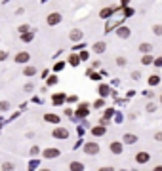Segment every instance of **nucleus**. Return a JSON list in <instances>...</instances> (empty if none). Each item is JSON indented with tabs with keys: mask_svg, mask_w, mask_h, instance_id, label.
<instances>
[{
	"mask_svg": "<svg viewBox=\"0 0 162 171\" xmlns=\"http://www.w3.org/2000/svg\"><path fill=\"white\" fill-rule=\"evenodd\" d=\"M82 150H84V154H88V156H97V154L101 152V146L97 145L95 141H90V142H86V145H84Z\"/></svg>",
	"mask_w": 162,
	"mask_h": 171,
	"instance_id": "nucleus-1",
	"label": "nucleus"
},
{
	"mask_svg": "<svg viewBox=\"0 0 162 171\" xmlns=\"http://www.w3.org/2000/svg\"><path fill=\"white\" fill-rule=\"evenodd\" d=\"M52 137H55V139H69V129L67 127H55V129L52 131Z\"/></svg>",
	"mask_w": 162,
	"mask_h": 171,
	"instance_id": "nucleus-2",
	"label": "nucleus"
},
{
	"mask_svg": "<svg viewBox=\"0 0 162 171\" xmlns=\"http://www.w3.org/2000/svg\"><path fill=\"white\" fill-rule=\"evenodd\" d=\"M61 19H63L61 13H59V12H53V13H50V15H48L46 23L50 25V27H53V25H59V23H61Z\"/></svg>",
	"mask_w": 162,
	"mask_h": 171,
	"instance_id": "nucleus-3",
	"label": "nucleus"
},
{
	"mask_svg": "<svg viewBox=\"0 0 162 171\" xmlns=\"http://www.w3.org/2000/svg\"><path fill=\"white\" fill-rule=\"evenodd\" d=\"M42 154H44L46 160H53V158H59V156H61V150H59V148H46Z\"/></svg>",
	"mask_w": 162,
	"mask_h": 171,
	"instance_id": "nucleus-4",
	"label": "nucleus"
},
{
	"mask_svg": "<svg viewBox=\"0 0 162 171\" xmlns=\"http://www.w3.org/2000/svg\"><path fill=\"white\" fill-rule=\"evenodd\" d=\"M136 162H137V163H141V166H143V163H149V162H151V154L147 152V150L137 152V154H136Z\"/></svg>",
	"mask_w": 162,
	"mask_h": 171,
	"instance_id": "nucleus-5",
	"label": "nucleus"
},
{
	"mask_svg": "<svg viewBox=\"0 0 162 171\" xmlns=\"http://www.w3.org/2000/svg\"><path fill=\"white\" fill-rule=\"evenodd\" d=\"M88 114H90V105H86V103H80V105H78V109H76V116L86 118Z\"/></svg>",
	"mask_w": 162,
	"mask_h": 171,
	"instance_id": "nucleus-6",
	"label": "nucleus"
},
{
	"mask_svg": "<svg viewBox=\"0 0 162 171\" xmlns=\"http://www.w3.org/2000/svg\"><path fill=\"white\" fill-rule=\"evenodd\" d=\"M69 38H71L73 42H80L84 38V32L80 31V29H73V31L69 32Z\"/></svg>",
	"mask_w": 162,
	"mask_h": 171,
	"instance_id": "nucleus-7",
	"label": "nucleus"
},
{
	"mask_svg": "<svg viewBox=\"0 0 162 171\" xmlns=\"http://www.w3.org/2000/svg\"><path fill=\"white\" fill-rule=\"evenodd\" d=\"M109 148H111V152L116 154V156L122 154V142H120V141H112L111 145H109Z\"/></svg>",
	"mask_w": 162,
	"mask_h": 171,
	"instance_id": "nucleus-8",
	"label": "nucleus"
},
{
	"mask_svg": "<svg viewBox=\"0 0 162 171\" xmlns=\"http://www.w3.org/2000/svg\"><path fill=\"white\" fill-rule=\"evenodd\" d=\"M69 171H86V166H84L82 162H71L69 163Z\"/></svg>",
	"mask_w": 162,
	"mask_h": 171,
	"instance_id": "nucleus-9",
	"label": "nucleus"
},
{
	"mask_svg": "<svg viewBox=\"0 0 162 171\" xmlns=\"http://www.w3.org/2000/svg\"><path fill=\"white\" fill-rule=\"evenodd\" d=\"M122 141H124V145H136L139 139H137V135H133V133H126L122 137Z\"/></svg>",
	"mask_w": 162,
	"mask_h": 171,
	"instance_id": "nucleus-10",
	"label": "nucleus"
},
{
	"mask_svg": "<svg viewBox=\"0 0 162 171\" xmlns=\"http://www.w3.org/2000/svg\"><path fill=\"white\" fill-rule=\"evenodd\" d=\"M27 61H29V53H27V52H19L16 55V63H17V65H23V63H27Z\"/></svg>",
	"mask_w": 162,
	"mask_h": 171,
	"instance_id": "nucleus-11",
	"label": "nucleus"
},
{
	"mask_svg": "<svg viewBox=\"0 0 162 171\" xmlns=\"http://www.w3.org/2000/svg\"><path fill=\"white\" fill-rule=\"evenodd\" d=\"M65 93H55L53 97H52V103L53 105H63V103H65Z\"/></svg>",
	"mask_w": 162,
	"mask_h": 171,
	"instance_id": "nucleus-12",
	"label": "nucleus"
},
{
	"mask_svg": "<svg viewBox=\"0 0 162 171\" xmlns=\"http://www.w3.org/2000/svg\"><path fill=\"white\" fill-rule=\"evenodd\" d=\"M151 49H153V46L149 44V42H143V44H139V52H141L143 55H145V53H151Z\"/></svg>",
	"mask_w": 162,
	"mask_h": 171,
	"instance_id": "nucleus-13",
	"label": "nucleus"
},
{
	"mask_svg": "<svg viewBox=\"0 0 162 171\" xmlns=\"http://www.w3.org/2000/svg\"><path fill=\"white\" fill-rule=\"evenodd\" d=\"M105 48H107V44H105V42H95V44H94V52H95V53H103Z\"/></svg>",
	"mask_w": 162,
	"mask_h": 171,
	"instance_id": "nucleus-14",
	"label": "nucleus"
},
{
	"mask_svg": "<svg viewBox=\"0 0 162 171\" xmlns=\"http://www.w3.org/2000/svg\"><path fill=\"white\" fill-rule=\"evenodd\" d=\"M105 131H107V129H105V126H95L94 129H91V133H94L95 137H101V135H105Z\"/></svg>",
	"mask_w": 162,
	"mask_h": 171,
	"instance_id": "nucleus-15",
	"label": "nucleus"
},
{
	"mask_svg": "<svg viewBox=\"0 0 162 171\" xmlns=\"http://www.w3.org/2000/svg\"><path fill=\"white\" fill-rule=\"evenodd\" d=\"M44 120L50 122V124H59V116H57V114H46Z\"/></svg>",
	"mask_w": 162,
	"mask_h": 171,
	"instance_id": "nucleus-16",
	"label": "nucleus"
},
{
	"mask_svg": "<svg viewBox=\"0 0 162 171\" xmlns=\"http://www.w3.org/2000/svg\"><path fill=\"white\" fill-rule=\"evenodd\" d=\"M116 34H118L120 38H128V36H130V29H128V27H122V29H118V31H116Z\"/></svg>",
	"mask_w": 162,
	"mask_h": 171,
	"instance_id": "nucleus-17",
	"label": "nucleus"
},
{
	"mask_svg": "<svg viewBox=\"0 0 162 171\" xmlns=\"http://www.w3.org/2000/svg\"><path fill=\"white\" fill-rule=\"evenodd\" d=\"M147 82H149V86H158V84H160V76H158V74H151Z\"/></svg>",
	"mask_w": 162,
	"mask_h": 171,
	"instance_id": "nucleus-18",
	"label": "nucleus"
},
{
	"mask_svg": "<svg viewBox=\"0 0 162 171\" xmlns=\"http://www.w3.org/2000/svg\"><path fill=\"white\" fill-rule=\"evenodd\" d=\"M151 63H154V59H153L149 53H145V55L141 57V65H151Z\"/></svg>",
	"mask_w": 162,
	"mask_h": 171,
	"instance_id": "nucleus-19",
	"label": "nucleus"
},
{
	"mask_svg": "<svg viewBox=\"0 0 162 171\" xmlns=\"http://www.w3.org/2000/svg\"><path fill=\"white\" fill-rule=\"evenodd\" d=\"M69 63H71L73 67H78V63H80V55H71V57H69Z\"/></svg>",
	"mask_w": 162,
	"mask_h": 171,
	"instance_id": "nucleus-20",
	"label": "nucleus"
},
{
	"mask_svg": "<svg viewBox=\"0 0 162 171\" xmlns=\"http://www.w3.org/2000/svg\"><path fill=\"white\" fill-rule=\"evenodd\" d=\"M13 169H16V166H13L12 162H4L2 163V171H13Z\"/></svg>",
	"mask_w": 162,
	"mask_h": 171,
	"instance_id": "nucleus-21",
	"label": "nucleus"
},
{
	"mask_svg": "<svg viewBox=\"0 0 162 171\" xmlns=\"http://www.w3.org/2000/svg\"><path fill=\"white\" fill-rule=\"evenodd\" d=\"M153 34L154 36H162V25H153Z\"/></svg>",
	"mask_w": 162,
	"mask_h": 171,
	"instance_id": "nucleus-22",
	"label": "nucleus"
},
{
	"mask_svg": "<svg viewBox=\"0 0 162 171\" xmlns=\"http://www.w3.org/2000/svg\"><path fill=\"white\" fill-rule=\"evenodd\" d=\"M23 72H25V76H33L34 72H36V67H25Z\"/></svg>",
	"mask_w": 162,
	"mask_h": 171,
	"instance_id": "nucleus-23",
	"label": "nucleus"
},
{
	"mask_svg": "<svg viewBox=\"0 0 162 171\" xmlns=\"http://www.w3.org/2000/svg\"><path fill=\"white\" fill-rule=\"evenodd\" d=\"M10 110V103L8 101H0V112H6Z\"/></svg>",
	"mask_w": 162,
	"mask_h": 171,
	"instance_id": "nucleus-24",
	"label": "nucleus"
},
{
	"mask_svg": "<svg viewBox=\"0 0 162 171\" xmlns=\"http://www.w3.org/2000/svg\"><path fill=\"white\" fill-rule=\"evenodd\" d=\"M97 93L107 95V93H109V88H107V86H99V88H97Z\"/></svg>",
	"mask_w": 162,
	"mask_h": 171,
	"instance_id": "nucleus-25",
	"label": "nucleus"
},
{
	"mask_svg": "<svg viewBox=\"0 0 162 171\" xmlns=\"http://www.w3.org/2000/svg\"><path fill=\"white\" fill-rule=\"evenodd\" d=\"M29 154H31V156H38V154H40V148H38V146H33L31 150H29Z\"/></svg>",
	"mask_w": 162,
	"mask_h": 171,
	"instance_id": "nucleus-26",
	"label": "nucleus"
},
{
	"mask_svg": "<svg viewBox=\"0 0 162 171\" xmlns=\"http://www.w3.org/2000/svg\"><path fill=\"white\" fill-rule=\"evenodd\" d=\"M116 65L118 67H126V59H124V57H118V59H116Z\"/></svg>",
	"mask_w": 162,
	"mask_h": 171,
	"instance_id": "nucleus-27",
	"label": "nucleus"
},
{
	"mask_svg": "<svg viewBox=\"0 0 162 171\" xmlns=\"http://www.w3.org/2000/svg\"><path fill=\"white\" fill-rule=\"evenodd\" d=\"M52 84H57V76H50V78H48V86H52Z\"/></svg>",
	"mask_w": 162,
	"mask_h": 171,
	"instance_id": "nucleus-28",
	"label": "nucleus"
},
{
	"mask_svg": "<svg viewBox=\"0 0 162 171\" xmlns=\"http://www.w3.org/2000/svg\"><path fill=\"white\" fill-rule=\"evenodd\" d=\"M103 105H105V101H103V99H97V101L94 103V106H95V109H101Z\"/></svg>",
	"mask_w": 162,
	"mask_h": 171,
	"instance_id": "nucleus-29",
	"label": "nucleus"
},
{
	"mask_svg": "<svg viewBox=\"0 0 162 171\" xmlns=\"http://www.w3.org/2000/svg\"><path fill=\"white\" fill-rule=\"evenodd\" d=\"M111 13H112V10H111V8H107V10H103V12H101V17H109Z\"/></svg>",
	"mask_w": 162,
	"mask_h": 171,
	"instance_id": "nucleus-30",
	"label": "nucleus"
},
{
	"mask_svg": "<svg viewBox=\"0 0 162 171\" xmlns=\"http://www.w3.org/2000/svg\"><path fill=\"white\" fill-rule=\"evenodd\" d=\"M8 59V52H4V49H0V61Z\"/></svg>",
	"mask_w": 162,
	"mask_h": 171,
	"instance_id": "nucleus-31",
	"label": "nucleus"
},
{
	"mask_svg": "<svg viewBox=\"0 0 162 171\" xmlns=\"http://www.w3.org/2000/svg\"><path fill=\"white\" fill-rule=\"evenodd\" d=\"M154 141L162 142V131H157V133H154Z\"/></svg>",
	"mask_w": 162,
	"mask_h": 171,
	"instance_id": "nucleus-32",
	"label": "nucleus"
},
{
	"mask_svg": "<svg viewBox=\"0 0 162 171\" xmlns=\"http://www.w3.org/2000/svg\"><path fill=\"white\" fill-rule=\"evenodd\" d=\"M19 32H21V34H23V32H29V27H27V25H21V27H19Z\"/></svg>",
	"mask_w": 162,
	"mask_h": 171,
	"instance_id": "nucleus-33",
	"label": "nucleus"
},
{
	"mask_svg": "<svg viewBox=\"0 0 162 171\" xmlns=\"http://www.w3.org/2000/svg\"><path fill=\"white\" fill-rule=\"evenodd\" d=\"M154 110H157V105H149V106H147V112H154Z\"/></svg>",
	"mask_w": 162,
	"mask_h": 171,
	"instance_id": "nucleus-34",
	"label": "nucleus"
},
{
	"mask_svg": "<svg viewBox=\"0 0 162 171\" xmlns=\"http://www.w3.org/2000/svg\"><path fill=\"white\" fill-rule=\"evenodd\" d=\"M154 67H162V57H157V59H154Z\"/></svg>",
	"mask_w": 162,
	"mask_h": 171,
	"instance_id": "nucleus-35",
	"label": "nucleus"
},
{
	"mask_svg": "<svg viewBox=\"0 0 162 171\" xmlns=\"http://www.w3.org/2000/svg\"><path fill=\"white\" fill-rule=\"evenodd\" d=\"M143 95H145L147 99H153V97H154V93H153V91H145V93H143Z\"/></svg>",
	"mask_w": 162,
	"mask_h": 171,
	"instance_id": "nucleus-36",
	"label": "nucleus"
},
{
	"mask_svg": "<svg viewBox=\"0 0 162 171\" xmlns=\"http://www.w3.org/2000/svg\"><path fill=\"white\" fill-rule=\"evenodd\" d=\"M97 171H115V169H112V167H109V166H105V167H99Z\"/></svg>",
	"mask_w": 162,
	"mask_h": 171,
	"instance_id": "nucleus-37",
	"label": "nucleus"
},
{
	"mask_svg": "<svg viewBox=\"0 0 162 171\" xmlns=\"http://www.w3.org/2000/svg\"><path fill=\"white\" fill-rule=\"evenodd\" d=\"M111 116H112V110H111V109H107V112H105V118H107V120H109Z\"/></svg>",
	"mask_w": 162,
	"mask_h": 171,
	"instance_id": "nucleus-38",
	"label": "nucleus"
},
{
	"mask_svg": "<svg viewBox=\"0 0 162 171\" xmlns=\"http://www.w3.org/2000/svg\"><path fill=\"white\" fill-rule=\"evenodd\" d=\"M63 67H65V63H57V65H55V70H61Z\"/></svg>",
	"mask_w": 162,
	"mask_h": 171,
	"instance_id": "nucleus-39",
	"label": "nucleus"
},
{
	"mask_svg": "<svg viewBox=\"0 0 162 171\" xmlns=\"http://www.w3.org/2000/svg\"><path fill=\"white\" fill-rule=\"evenodd\" d=\"M80 59L86 61V59H88V53H86V52H82V53H80Z\"/></svg>",
	"mask_w": 162,
	"mask_h": 171,
	"instance_id": "nucleus-40",
	"label": "nucleus"
},
{
	"mask_svg": "<svg viewBox=\"0 0 162 171\" xmlns=\"http://www.w3.org/2000/svg\"><path fill=\"white\" fill-rule=\"evenodd\" d=\"M132 76H133V80H139V78H141V74H139V72H133Z\"/></svg>",
	"mask_w": 162,
	"mask_h": 171,
	"instance_id": "nucleus-41",
	"label": "nucleus"
},
{
	"mask_svg": "<svg viewBox=\"0 0 162 171\" xmlns=\"http://www.w3.org/2000/svg\"><path fill=\"white\" fill-rule=\"evenodd\" d=\"M153 171H162V166H154V169Z\"/></svg>",
	"mask_w": 162,
	"mask_h": 171,
	"instance_id": "nucleus-42",
	"label": "nucleus"
},
{
	"mask_svg": "<svg viewBox=\"0 0 162 171\" xmlns=\"http://www.w3.org/2000/svg\"><path fill=\"white\" fill-rule=\"evenodd\" d=\"M40 171H52V169H48V167H44V169H40Z\"/></svg>",
	"mask_w": 162,
	"mask_h": 171,
	"instance_id": "nucleus-43",
	"label": "nucleus"
},
{
	"mask_svg": "<svg viewBox=\"0 0 162 171\" xmlns=\"http://www.w3.org/2000/svg\"><path fill=\"white\" fill-rule=\"evenodd\" d=\"M130 2V0H122V4H128Z\"/></svg>",
	"mask_w": 162,
	"mask_h": 171,
	"instance_id": "nucleus-44",
	"label": "nucleus"
},
{
	"mask_svg": "<svg viewBox=\"0 0 162 171\" xmlns=\"http://www.w3.org/2000/svg\"><path fill=\"white\" fill-rule=\"evenodd\" d=\"M160 105H162V95H160Z\"/></svg>",
	"mask_w": 162,
	"mask_h": 171,
	"instance_id": "nucleus-45",
	"label": "nucleus"
}]
</instances>
